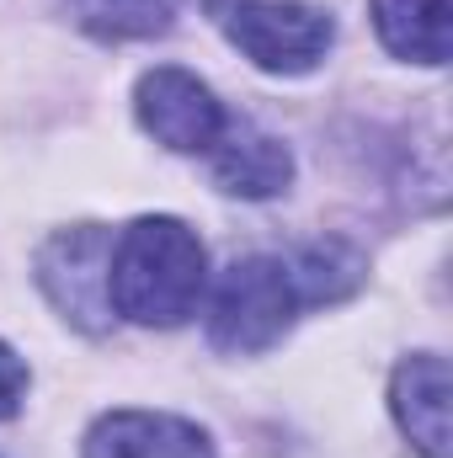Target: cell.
Returning a JSON list of instances; mask_svg holds the SVG:
<instances>
[{
  "mask_svg": "<svg viewBox=\"0 0 453 458\" xmlns=\"http://www.w3.org/2000/svg\"><path fill=\"white\" fill-rule=\"evenodd\" d=\"M107 299L139 326H182L203 299V240L182 219H139L113 240Z\"/></svg>",
  "mask_w": 453,
  "mask_h": 458,
  "instance_id": "cell-1",
  "label": "cell"
},
{
  "mask_svg": "<svg viewBox=\"0 0 453 458\" xmlns=\"http://www.w3.org/2000/svg\"><path fill=\"white\" fill-rule=\"evenodd\" d=\"M299 315V288L288 277V261L278 256H240L229 261L214 304H209V342L219 352H261L272 346Z\"/></svg>",
  "mask_w": 453,
  "mask_h": 458,
  "instance_id": "cell-2",
  "label": "cell"
},
{
  "mask_svg": "<svg viewBox=\"0 0 453 458\" xmlns=\"http://www.w3.org/2000/svg\"><path fill=\"white\" fill-rule=\"evenodd\" d=\"M209 11L229 32V43L272 75L315 70L337 38L331 16L299 0H209Z\"/></svg>",
  "mask_w": 453,
  "mask_h": 458,
  "instance_id": "cell-3",
  "label": "cell"
},
{
  "mask_svg": "<svg viewBox=\"0 0 453 458\" xmlns=\"http://www.w3.org/2000/svg\"><path fill=\"white\" fill-rule=\"evenodd\" d=\"M107 267H113V234L97 225H81L43 245L38 283L64 320H75L81 331H107V315H113Z\"/></svg>",
  "mask_w": 453,
  "mask_h": 458,
  "instance_id": "cell-4",
  "label": "cell"
},
{
  "mask_svg": "<svg viewBox=\"0 0 453 458\" xmlns=\"http://www.w3.org/2000/svg\"><path fill=\"white\" fill-rule=\"evenodd\" d=\"M133 107H139V123L176 155H203L219 144L225 133V107L214 102V91L187 75V70H150L133 91Z\"/></svg>",
  "mask_w": 453,
  "mask_h": 458,
  "instance_id": "cell-5",
  "label": "cell"
},
{
  "mask_svg": "<svg viewBox=\"0 0 453 458\" xmlns=\"http://www.w3.org/2000/svg\"><path fill=\"white\" fill-rule=\"evenodd\" d=\"M86 458H214L209 437L182 416L155 411H113L91 427Z\"/></svg>",
  "mask_w": 453,
  "mask_h": 458,
  "instance_id": "cell-6",
  "label": "cell"
},
{
  "mask_svg": "<svg viewBox=\"0 0 453 458\" xmlns=\"http://www.w3.org/2000/svg\"><path fill=\"white\" fill-rule=\"evenodd\" d=\"M209 155H214V182H219L225 192H235V198H272V192H283L288 176H294L288 144L272 139V133H261V128L245 123V117H229L225 133H219V144H214Z\"/></svg>",
  "mask_w": 453,
  "mask_h": 458,
  "instance_id": "cell-7",
  "label": "cell"
},
{
  "mask_svg": "<svg viewBox=\"0 0 453 458\" xmlns=\"http://www.w3.org/2000/svg\"><path fill=\"white\" fill-rule=\"evenodd\" d=\"M395 416L406 437L427 458H449V362L438 352H422L395 368Z\"/></svg>",
  "mask_w": 453,
  "mask_h": 458,
  "instance_id": "cell-8",
  "label": "cell"
},
{
  "mask_svg": "<svg viewBox=\"0 0 453 458\" xmlns=\"http://www.w3.org/2000/svg\"><path fill=\"white\" fill-rule=\"evenodd\" d=\"M373 27L395 59L411 64L449 59V0H373Z\"/></svg>",
  "mask_w": 453,
  "mask_h": 458,
  "instance_id": "cell-9",
  "label": "cell"
},
{
  "mask_svg": "<svg viewBox=\"0 0 453 458\" xmlns=\"http://www.w3.org/2000/svg\"><path fill=\"white\" fill-rule=\"evenodd\" d=\"M288 277L299 288V304H326L357 288L363 277V256L341 240H310L304 250L288 256Z\"/></svg>",
  "mask_w": 453,
  "mask_h": 458,
  "instance_id": "cell-10",
  "label": "cell"
},
{
  "mask_svg": "<svg viewBox=\"0 0 453 458\" xmlns=\"http://www.w3.org/2000/svg\"><path fill=\"white\" fill-rule=\"evenodd\" d=\"M97 38H155L171 27V0H75Z\"/></svg>",
  "mask_w": 453,
  "mask_h": 458,
  "instance_id": "cell-11",
  "label": "cell"
},
{
  "mask_svg": "<svg viewBox=\"0 0 453 458\" xmlns=\"http://www.w3.org/2000/svg\"><path fill=\"white\" fill-rule=\"evenodd\" d=\"M21 394H27V362L0 342V421H5V416H16Z\"/></svg>",
  "mask_w": 453,
  "mask_h": 458,
  "instance_id": "cell-12",
  "label": "cell"
}]
</instances>
